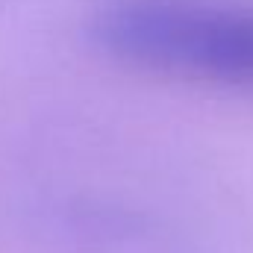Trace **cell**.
Listing matches in <instances>:
<instances>
[{
  "label": "cell",
  "mask_w": 253,
  "mask_h": 253,
  "mask_svg": "<svg viewBox=\"0 0 253 253\" xmlns=\"http://www.w3.org/2000/svg\"><path fill=\"white\" fill-rule=\"evenodd\" d=\"M91 36L147 74L253 94V0H103Z\"/></svg>",
  "instance_id": "6da1fadb"
}]
</instances>
